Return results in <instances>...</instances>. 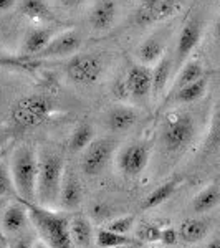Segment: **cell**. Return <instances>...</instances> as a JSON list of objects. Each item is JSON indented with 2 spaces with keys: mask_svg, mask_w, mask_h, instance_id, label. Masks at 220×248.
Here are the masks:
<instances>
[{
  "mask_svg": "<svg viewBox=\"0 0 220 248\" xmlns=\"http://www.w3.org/2000/svg\"><path fill=\"white\" fill-rule=\"evenodd\" d=\"M181 9V0H139L134 14V23L139 27H149L174 17Z\"/></svg>",
  "mask_w": 220,
  "mask_h": 248,
  "instance_id": "52a82bcc",
  "label": "cell"
},
{
  "mask_svg": "<svg viewBox=\"0 0 220 248\" xmlns=\"http://www.w3.org/2000/svg\"><path fill=\"white\" fill-rule=\"evenodd\" d=\"M173 55L164 53L161 60L154 65V68H151L153 71V90H151V94L159 96L164 93V90L167 88V83H169L171 73H173Z\"/></svg>",
  "mask_w": 220,
  "mask_h": 248,
  "instance_id": "2e32d148",
  "label": "cell"
},
{
  "mask_svg": "<svg viewBox=\"0 0 220 248\" xmlns=\"http://www.w3.org/2000/svg\"><path fill=\"white\" fill-rule=\"evenodd\" d=\"M65 73L75 85L91 86L105 73V62L98 53H77L68 60Z\"/></svg>",
  "mask_w": 220,
  "mask_h": 248,
  "instance_id": "8992f818",
  "label": "cell"
},
{
  "mask_svg": "<svg viewBox=\"0 0 220 248\" xmlns=\"http://www.w3.org/2000/svg\"><path fill=\"white\" fill-rule=\"evenodd\" d=\"M2 229L7 233H18L27 227L29 223V215L23 207V203H15V205L7 207L5 210H2Z\"/></svg>",
  "mask_w": 220,
  "mask_h": 248,
  "instance_id": "e0dca14e",
  "label": "cell"
},
{
  "mask_svg": "<svg viewBox=\"0 0 220 248\" xmlns=\"http://www.w3.org/2000/svg\"><path fill=\"white\" fill-rule=\"evenodd\" d=\"M195 136V121L189 113L167 116L161 131V142L169 153H179L192 142Z\"/></svg>",
  "mask_w": 220,
  "mask_h": 248,
  "instance_id": "5b68a950",
  "label": "cell"
},
{
  "mask_svg": "<svg viewBox=\"0 0 220 248\" xmlns=\"http://www.w3.org/2000/svg\"><path fill=\"white\" fill-rule=\"evenodd\" d=\"M96 243L101 248H114V247H121V245H134L136 240L129 238L127 235L121 233H114V232L101 229L96 233Z\"/></svg>",
  "mask_w": 220,
  "mask_h": 248,
  "instance_id": "4316f807",
  "label": "cell"
},
{
  "mask_svg": "<svg viewBox=\"0 0 220 248\" xmlns=\"http://www.w3.org/2000/svg\"><path fill=\"white\" fill-rule=\"evenodd\" d=\"M53 30L51 29H33L27 33L25 42H23V53L27 57H37L40 51L45 48L50 40L53 38Z\"/></svg>",
  "mask_w": 220,
  "mask_h": 248,
  "instance_id": "ffe728a7",
  "label": "cell"
},
{
  "mask_svg": "<svg viewBox=\"0 0 220 248\" xmlns=\"http://www.w3.org/2000/svg\"><path fill=\"white\" fill-rule=\"evenodd\" d=\"M15 3H17V0H0V12H7L14 9Z\"/></svg>",
  "mask_w": 220,
  "mask_h": 248,
  "instance_id": "836d02e7",
  "label": "cell"
},
{
  "mask_svg": "<svg viewBox=\"0 0 220 248\" xmlns=\"http://www.w3.org/2000/svg\"><path fill=\"white\" fill-rule=\"evenodd\" d=\"M159 233H161V227L154 223H144L139 230V238L144 242H159Z\"/></svg>",
  "mask_w": 220,
  "mask_h": 248,
  "instance_id": "4dcf8cb0",
  "label": "cell"
},
{
  "mask_svg": "<svg viewBox=\"0 0 220 248\" xmlns=\"http://www.w3.org/2000/svg\"><path fill=\"white\" fill-rule=\"evenodd\" d=\"M37 170L38 159L33 149L22 147L14 155L12 161V182H14L15 192L22 201L35 202V187H37Z\"/></svg>",
  "mask_w": 220,
  "mask_h": 248,
  "instance_id": "3957f363",
  "label": "cell"
},
{
  "mask_svg": "<svg viewBox=\"0 0 220 248\" xmlns=\"http://www.w3.org/2000/svg\"><path fill=\"white\" fill-rule=\"evenodd\" d=\"M14 194H15V187H14V182H12L10 172L3 164H0V197L14 195Z\"/></svg>",
  "mask_w": 220,
  "mask_h": 248,
  "instance_id": "f546056e",
  "label": "cell"
},
{
  "mask_svg": "<svg viewBox=\"0 0 220 248\" xmlns=\"http://www.w3.org/2000/svg\"><path fill=\"white\" fill-rule=\"evenodd\" d=\"M201 38H202V18L199 15H192L186 22V25L182 27L181 33H179L177 45H175L173 55L174 66H181L189 58V55L199 45Z\"/></svg>",
  "mask_w": 220,
  "mask_h": 248,
  "instance_id": "9c48e42d",
  "label": "cell"
},
{
  "mask_svg": "<svg viewBox=\"0 0 220 248\" xmlns=\"http://www.w3.org/2000/svg\"><path fill=\"white\" fill-rule=\"evenodd\" d=\"M81 46V35L77 30H66L60 35H53L50 43L43 48L37 57L42 58H57L75 55Z\"/></svg>",
  "mask_w": 220,
  "mask_h": 248,
  "instance_id": "7c38bea8",
  "label": "cell"
},
{
  "mask_svg": "<svg viewBox=\"0 0 220 248\" xmlns=\"http://www.w3.org/2000/svg\"><path fill=\"white\" fill-rule=\"evenodd\" d=\"M175 187H177V182L175 181H169V182L162 184V186H159L157 189H154L146 199H144L141 209L142 210H151V209H154V207H159L161 203H164L167 199L171 197V195L174 194Z\"/></svg>",
  "mask_w": 220,
  "mask_h": 248,
  "instance_id": "d4e9b609",
  "label": "cell"
},
{
  "mask_svg": "<svg viewBox=\"0 0 220 248\" xmlns=\"http://www.w3.org/2000/svg\"><path fill=\"white\" fill-rule=\"evenodd\" d=\"M149 162V146L144 142L131 144L123 149V153L118 157L119 170L129 177L141 175Z\"/></svg>",
  "mask_w": 220,
  "mask_h": 248,
  "instance_id": "30bf717a",
  "label": "cell"
},
{
  "mask_svg": "<svg viewBox=\"0 0 220 248\" xmlns=\"http://www.w3.org/2000/svg\"><path fill=\"white\" fill-rule=\"evenodd\" d=\"M55 105L50 98L43 94H29L20 98L10 109L14 123L22 129L42 126L51 118Z\"/></svg>",
  "mask_w": 220,
  "mask_h": 248,
  "instance_id": "277c9868",
  "label": "cell"
},
{
  "mask_svg": "<svg viewBox=\"0 0 220 248\" xmlns=\"http://www.w3.org/2000/svg\"><path fill=\"white\" fill-rule=\"evenodd\" d=\"M68 232H70L71 243L78 247H90L93 240V229L90 220L85 217H75L68 222Z\"/></svg>",
  "mask_w": 220,
  "mask_h": 248,
  "instance_id": "7402d4cb",
  "label": "cell"
},
{
  "mask_svg": "<svg viewBox=\"0 0 220 248\" xmlns=\"http://www.w3.org/2000/svg\"><path fill=\"white\" fill-rule=\"evenodd\" d=\"M177 240H179V233L175 229H173V227L161 229V233H159V242L161 243H164V245H175Z\"/></svg>",
  "mask_w": 220,
  "mask_h": 248,
  "instance_id": "1f68e13d",
  "label": "cell"
},
{
  "mask_svg": "<svg viewBox=\"0 0 220 248\" xmlns=\"http://www.w3.org/2000/svg\"><path fill=\"white\" fill-rule=\"evenodd\" d=\"M114 151V142L111 139H93L85 149L81 159V170L86 175H99L108 167Z\"/></svg>",
  "mask_w": 220,
  "mask_h": 248,
  "instance_id": "ba28073f",
  "label": "cell"
},
{
  "mask_svg": "<svg viewBox=\"0 0 220 248\" xmlns=\"http://www.w3.org/2000/svg\"><path fill=\"white\" fill-rule=\"evenodd\" d=\"M219 202H220V189L217 184H212V186L205 187V189L199 192L194 197V201H192V210L197 212V214H205V212L215 209L219 205Z\"/></svg>",
  "mask_w": 220,
  "mask_h": 248,
  "instance_id": "603a6c76",
  "label": "cell"
},
{
  "mask_svg": "<svg viewBox=\"0 0 220 248\" xmlns=\"http://www.w3.org/2000/svg\"><path fill=\"white\" fill-rule=\"evenodd\" d=\"M202 77H204V66H202V63L199 62V60H189V62H184L181 73H179L177 78H175L173 91H175L177 88H181V86L189 85V83L195 81V79H199Z\"/></svg>",
  "mask_w": 220,
  "mask_h": 248,
  "instance_id": "cb8c5ba5",
  "label": "cell"
},
{
  "mask_svg": "<svg viewBox=\"0 0 220 248\" xmlns=\"http://www.w3.org/2000/svg\"><path fill=\"white\" fill-rule=\"evenodd\" d=\"M116 12H118V7H116L114 0H103V2H99L90 17L93 30L94 31L110 30L116 20Z\"/></svg>",
  "mask_w": 220,
  "mask_h": 248,
  "instance_id": "5bb4252c",
  "label": "cell"
},
{
  "mask_svg": "<svg viewBox=\"0 0 220 248\" xmlns=\"http://www.w3.org/2000/svg\"><path fill=\"white\" fill-rule=\"evenodd\" d=\"M31 245H33V243H31L29 238H25V240H18L14 245V248H31Z\"/></svg>",
  "mask_w": 220,
  "mask_h": 248,
  "instance_id": "e575fe53",
  "label": "cell"
},
{
  "mask_svg": "<svg viewBox=\"0 0 220 248\" xmlns=\"http://www.w3.org/2000/svg\"><path fill=\"white\" fill-rule=\"evenodd\" d=\"M207 248H220V240L219 238H214L209 243V245H207Z\"/></svg>",
  "mask_w": 220,
  "mask_h": 248,
  "instance_id": "d590c367",
  "label": "cell"
},
{
  "mask_svg": "<svg viewBox=\"0 0 220 248\" xmlns=\"http://www.w3.org/2000/svg\"><path fill=\"white\" fill-rule=\"evenodd\" d=\"M133 223H134V217L133 215H127V217H121V218H116L113 222H110L106 225V229L114 232V233L126 235L127 232L133 229Z\"/></svg>",
  "mask_w": 220,
  "mask_h": 248,
  "instance_id": "f1b7e54d",
  "label": "cell"
},
{
  "mask_svg": "<svg viewBox=\"0 0 220 248\" xmlns=\"http://www.w3.org/2000/svg\"><path fill=\"white\" fill-rule=\"evenodd\" d=\"M114 248H134V245H121V247H114Z\"/></svg>",
  "mask_w": 220,
  "mask_h": 248,
  "instance_id": "74e56055",
  "label": "cell"
},
{
  "mask_svg": "<svg viewBox=\"0 0 220 248\" xmlns=\"http://www.w3.org/2000/svg\"><path fill=\"white\" fill-rule=\"evenodd\" d=\"M2 210H3V201L0 199V212H2Z\"/></svg>",
  "mask_w": 220,
  "mask_h": 248,
  "instance_id": "f35d334b",
  "label": "cell"
},
{
  "mask_svg": "<svg viewBox=\"0 0 220 248\" xmlns=\"http://www.w3.org/2000/svg\"><path fill=\"white\" fill-rule=\"evenodd\" d=\"M81 184L73 174L63 175V182H62V189H60V199L62 203L66 210H73L77 209L81 202Z\"/></svg>",
  "mask_w": 220,
  "mask_h": 248,
  "instance_id": "d6986e66",
  "label": "cell"
},
{
  "mask_svg": "<svg viewBox=\"0 0 220 248\" xmlns=\"http://www.w3.org/2000/svg\"><path fill=\"white\" fill-rule=\"evenodd\" d=\"M166 53V45L161 38L151 37L146 42H142L136 50V57H138L139 63L146 66H153L161 60L162 55Z\"/></svg>",
  "mask_w": 220,
  "mask_h": 248,
  "instance_id": "ac0fdd59",
  "label": "cell"
},
{
  "mask_svg": "<svg viewBox=\"0 0 220 248\" xmlns=\"http://www.w3.org/2000/svg\"><path fill=\"white\" fill-rule=\"evenodd\" d=\"M126 94L134 99H146L153 90V71L151 66L136 63L127 70L126 78L123 81Z\"/></svg>",
  "mask_w": 220,
  "mask_h": 248,
  "instance_id": "8fae6325",
  "label": "cell"
},
{
  "mask_svg": "<svg viewBox=\"0 0 220 248\" xmlns=\"http://www.w3.org/2000/svg\"><path fill=\"white\" fill-rule=\"evenodd\" d=\"M207 86H209V79L204 75L202 78L173 91V103H175V105H190V103L199 101L205 94Z\"/></svg>",
  "mask_w": 220,
  "mask_h": 248,
  "instance_id": "9a60e30c",
  "label": "cell"
},
{
  "mask_svg": "<svg viewBox=\"0 0 220 248\" xmlns=\"http://www.w3.org/2000/svg\"><path fill=\"white\" fill-rule=\"evenodd\" d=\"M63 175H65V161L60 154L45 153L42 159H38L35 199H38L43 207L57 203Z\"/></svg>",
  "mask_w": 220,
  "mask_h": 248,
  "instance_id": "7a4b0ae2",
  "label": "cell"
},
{
  "mask_svg": "<svg viewBox=\"0 0 220 248\" xmlns=\"http://www.w3.org/2000/svg\"><path fill=\"white\" fill-rule=\"evenodd\" d=\"M138 121V113L129 106H116L106 116V126L111 133L129 131Z\"/></svg>",
  "mask_w": 220,
  "mask_h": 248,
  "instance_id": "4fadbf2b",
  "label": "cell"
},
{
  "mask_svg": "<svg viewBox=\"0 0 220 248\" xmlns=\"http://www.w3.org/2000/svg\"><path fill=\"white\" fill-rule=\"evenodd\" d=\"M22 12L27 18L33 20V22H47V20H53V14L48 9V5L43 0H23Z\"/></svg>",
  "mask_w": 220,
  "mask_h": 248,
  "instance_id": "484cf974",
  "label": "cell"
},
{
  "mask_svg": "<svg viewBox=\"0 0 220 248\" xmlns=\"http://www.w3.org/2000/svg\"><path fill=\"white\" fill-rule=\"evenodd\" d=\"M31 248H48V247L43 242H38V243H33V245H31Z\"/></svg>",
  "mask_w": 220,
  "mask_h": 248,
  "instance_id": "8d00e7d4",
  "label": "cell"
},
{
  "mask_svg": "<svg viewBox=\"0 0 220 248\" xmlns=\"http://www.w3.org/2000/svg\"><path fill=\"white\" fill-rule=\"evenodd\" d=\"M29 215V220L35 225L38 235L42 237L43 243L48 248H71L70 232H68V220L65 215L55 214V212L48 210L47 207L38 205L35 202H27L22 201Z\"/></svg>",
  "mask_w": 220,
  "mask_h": 248,
  "instance_id": "6da1fadb",
  "label": "cell"
},
{
  "mask_svg": "<svg viewBox=\"0 0 220 248\" xmlns=\"http://www.w3.org/2000/svg\"><path fill=\"white\" fill-rule=\"evenodd\" d=\"M85 2L86 0H60V3H62L65 9H78V7H81Z\"/></svg>",
  "mask_w": 220,
  "mask_h": 248,
  "instance_id": "d6a6232c",
  "label": "cell"
},
{
  "mask_svg": "<svg viewBox=\"0 0 220 248\" xmlns=\"http://www.w3.org/2000/svg\"><path fill=\"white\" fill-rule=\"evenodd\" d=\"M209 222L202 218H189L186 222H182L181 229H179V238H182L187 243H197L202 238H205V235L209 233Z\"/></svg>",
  "mask_w": 220,
  "mask_h": 248,
  "instance_id": "44dd1931",
  "label": "cell"
},
{
  "mask_svg": "<svg viewBox=\"0 0 220 248\" xmlns=\"http://www.w3.org/2000/svg\"><path fill=\"white\" fill-rule=\"evenodd\" d=\"M93 136H94L93 127L90 124H79L70 138V149L75 151V153L85 151L90 146V142L93 141Z\"/></svg>",
  "mask_w": 220,
  "mask_h": 248,
  "instance_id": "83f0119b",
  "label": "cell"
}]
</instances>
